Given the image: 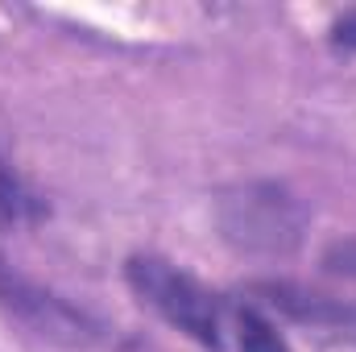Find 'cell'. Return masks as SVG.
<instances>
[{"mask_svg": "<svg viewBox=\"0 0 356 352\" xmlns=\"http://www.w3.org/2000/svg\"><path fill=\"white\" fill-rule=\"evenodd\" d=\"M124 273L145 307H154L170 328H178L182 336H191L195 344L211 352H241L257 319L253 307L228 303L224 294L207 290L199 278H191L186 269L162 262V257H133Z\"/></svg>", "mask_w": 356, "mask_h": 352, "instance_id": "cell-1", "label": "cell"}, {"mask_svg": "<svg viewBox=\"0 0 356 352\" xmlns=\"http://www.w3.org/2000/svg\"><path fill=\"white\" fill-rule=\"evenodd\" d=\"M42 199L33 195V186L17 175V166L8 158H0V228H21L42 220Z\"/></svg>", "mask_w": 356, "mask_h": 352, "instance_id": "cell-2", "label": "cell"}, {"mask_svg": "<svg viewBox=\"0 0 356 352\" xmlns=\"http://www.w3.org/2000/svg\"><path fill=\"white\" fill-rule=\"evenodd\" d=\"M332 42L344 46V50H356V8L353 13H344V17H336V25H332Z\"/></svg>", "mask_w": 356, "mask_h": 352, "instance_id": "cell-3", "label": "cell"}, {"mask_svg": "<svg viewBox=\"0 0 356 352\" xmlns=\"http://www.w3.org/2000/svg\"><path fill=\"white\" fill-rule=\"evenodd\" d=\"M327 265H332L336 273H344V278H356V245H340V249L327 257Z\"/></svg>", "mask_w": 356, "mask_h": 352, "instance_id": "cell-4", "label": "cell"}]
</instances>
